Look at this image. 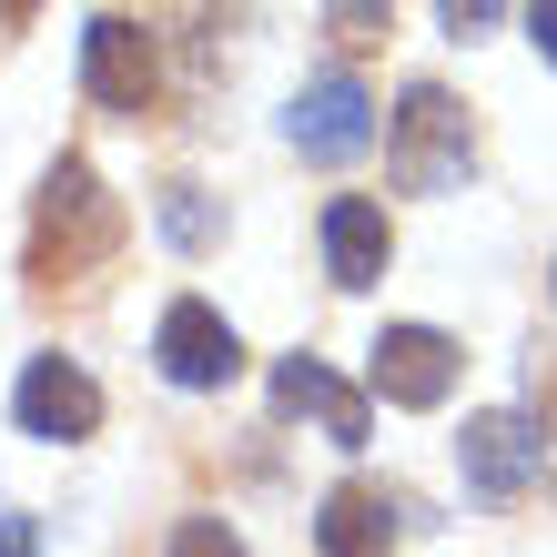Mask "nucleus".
<instances>
[{
  "mask_svg": "<svg viewBox=\"0 0 557 557\" xmlns=\"http://www.w3.org/2000/svg\"><path fill=\"white\" fill-rule=\"evenodd\" d=\"M112 244H122V203L102 193L91 162L61 152L51 173H41V193H30V274H41V284H72V274L102 264Z\"/></svg>",
  "mask_w": 557,
  "mask_h": 557,
  "instance_id": "1",
  "label": "nucleus"
},
{
  "mask_svg": "<svg viewBox=\"0 0 557 557\" xmlns=\"http://www.w3.org/2000/svg\"><path fill=\"white\" fill-rule=\"evenodd\" d=\"M476 162V133H467V102H456L446 82H416L396 122H385V173H396L406 193H456Z\"/></svg>",
  "mask_w": 557,
  "mask_h": 557,
  "instance_id": "2",
  "label": "nucleus"
},
{
  "mask_svg": "<svg viewBox=\"0 0 557 557\" xmlns=\"http://www.w3.org/2000/svg\"><path fill=\"white\" fill-rule=\"evenodd\" d=\"M456 366H467V355H456L436 324H385V335L366 345V385H375L385 406H406V416L446 406L456 396Z\"/></svg>",
  "mask_w": 557,
  "mask_h": 557,
  "instance_id": "3",
  "label": "nucleus"
},
{
  "mask_svg": "<svg viewBox=\"0 0 557 557\" xmlns=\"http://www.w3.org/2000/svg\"><path fill=\"white\" fill-rule=\"evenodd\" d=\"M456 467H467L476 507H517V497L547 476V456H537V425H528V416L486 406V416H467V436H456Z\"/></svg>",
  "mask_w": 557,
  "mask_h": 557,
  "instance_id": "4",
  "label": "nucleus"
},
{
  "mask_svg": "<svg viewBox=\"0 0 557 557\" xmlns=\"http://www.w3.org/2000/svg\"><path fill=\"white\" fill-rule=\"evenodd\" d=\"M284 133H294L305 162H355V152H375V91L355 82V72H324V82L294 91Z\"/></svg>",
  "mask_w": 557,
  "mask_h": 557,
  "instance_id": "5",
  "label": "nucleus"
},
{
  "mask_svg": "<svg viewBox=\"0 0 557 557\" xmlns=\"http://www.w3.org/2000/svg\"><path fill=\"white\" fill-rule=\"evenodd\" d=\"M82 91L102 112H152V91H162V51H152V30L143 21H122V11H102L82 30Z\"/></svg>",
  "mask_w": 557,
  "mask_h": 557,
  "instance_id": "6",
  "label": "nucleus"
},
{
  "mask_svg": "<svg viewBox=\"0 0 557 557\" xmlns=\"http://www.w3.org/2000/svg\"><path fill=\"white\" fill-rule=\"evenodd\" d=\"M152 355H162V375L183 385V396H213V385H234L244 375V345H234V324H223L203 294H183V305H162V335H152Z\"/></svg>",
  "mask_w": 557,
  "mask_h": 557,
  "instance_id": "7",
  "label": "nucleus"
},
{
  "mask_svg": "<svg viewBox=\"0 0 557 557\" xmlns=\"http://www.w3.org/2000/svg\"><path fill=\"white\" fill-rule=\"evenodd\" d=\"M11 406H21V436H51V446L102 436V385H91L82 366H61V355H30Z\"/></svg>",
  "mask_w": 557,
  "mask_h": 557,
  "instance_id": "8",
  "label": "nucleus"
},
{
  "mask_svg": "<svg viewBox=\"0 0 557 557\" xmlns=\"http://www.w3.org/2000/svg\"><path fill=\"white\" fill-rule=\"evenodd\" d=\"M274 406H284V416H314L335 446H366V425H375V406L355 396L345 375H324L314 355H284V366H274Z\"/></svg>",
  "mask_w": 557,
  "mask_h": 557,
  "instance_id": "9",
  "label": "nucleus"
},
{
  "mask_svg": "<svg viewBox=\"0 0 557 557\" xmlns=\"http://www.w3.org/2000/svg\"><path fill=\"white\" fill-rule=\"evenodd\" d=\"M385 253H396V234H385V213L366 203V193H345V203H324V274H335L345 294L385 284Z\"/></svg>",
  "mask_w": 557,
  "mask_h": 557,
  "instance_id": "10",
  "label": "nucleus"
},
{
  "mask_svg": "<svg viewBox=\"0 0 557 557\" xmlns=\"http://www.w3.org/2000/svg\"><path fill=\"white\" fill-rule=\"evenodd\" d=\"M314 547L324 557H385L396 547V517H385L375 486H335V497L314 507Z\"/></svg>",
  "mask_w": 557,
  "mask_h": 557,
  "instance_id": "11",
  "label": "nucleus"
},
{
  "mask_svg": "<svg viewBox=\"0 0 557 557\" xmlns=\"http://www.w3.org/2000/svg\"><path fill=\"white\" fill-rule=\"evenodd\" d=\"M324 30H335V51H385L396 0H324Z\"/></svg>",
  "mask_w": 557,
  "mask_h": 557,
  "instance_id": "12",
  "label": "nucleus"
},
{
  "mask_svg": "<svg viewBox=\"0 0 557 557\" xmlns=\"http://www.w3.org/2000/svg\"><path fill=\"white\" fill-rule=\"evenodd\" d=\"M528 406H537V456H547V497H557V345L528 355Z\"/></svg>",
  "mask_w": 557,
  "mask_h": 557,
  "instance_id": "13",
  "label": "nucleus"
},
{
  "mask_svg": "<svg viewBox=\"0 0 557 557\" xmlns=\"http://www.w3.org/2000/svg\"><path fill=\"white\" fill-rule=\"evenodd\" d=\"M162 234H173L183 253H203V244H213V203H203L193 183H173V193H162Z\"/></svg>",
  "mask_w": 557,
  "mask_h": 557,
  "instance_id": "14",
  "label": "nucleus"
},
{
  "mask_svg": "<svg viewBox=\"0 0 557 557\" xmlns=\"http://www.w3.org/2000/svg\"><path fill=\"white\" fill-rule=\"evenodd\" d=\"M173 557H244V537L223 528V517H183V528H173Z\"/></svg>",
  "mask_w": 557,
  "mask_h": 557,
  "instance_id": "15",
  "label": "nucleus"
},
{
  "mask_svg": "<svg viewBox=\"0 0 557 557\" xmlns=\"http://www.w3.org/2000/svg\"><path fill=\"white\" fill-rule=\"evenodd\" d=\"M436 11H446L456 41H476V30H497V21H507V0H436Z\"/></svg>",
  "mask_w": 557,
  "mask_h": 557,
  "instance_id": "16",
  "label": "nucleus"
},
{
  "mask_svg": "<svg viewBox=\"0 0 557 557\" xmlns=\"http://www.w3.org/2000/svg\"><path fill=\"white\" fill-rule=\"evenodd\" d=\"M528 41H537V61H557V0H528Z\"/></svg>",
  "mask_w": 557,
  "mask_h": 557,
  "instance_id": "17",
  "label": "nucleus"
},
{
  "mask_svg": "<svg viewBox=\"0 0 557 557\" xmlns=\"http://www.w3.org/2000/svg\"><path fill=\"white\" fill-rule=\"evenodd\" d=\"M30 547H41V528H30V517H11V507H0V557H30Z\"/></svg>",
  "mask_w": 557,
  "mask_h": 557,
  "instance_id": "18",
  "label": "nucleus"
},
{
  "mask_svg": "<svg viewBox=\"0 0 557 557\" xmlns=\"http://www.w3.org/2000/svg\"><path fill=\"white\" fill-rule=\"evenodd\" d=\"M30 11H41V0H0V41H11V30H30Z\"/></svg>",
  "mask_w": 557,
  "mask_h": 557,
  "instance_id": "19",
  "label": "nucleus"
}]
</instances>
